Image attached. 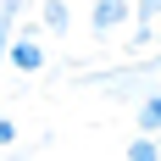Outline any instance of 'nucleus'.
Here are the masks:
<instances>
[{"label":"nucleus","mask_w":161,"mask_h":161,"mask_svg":"<svg viewBox=\"0 0 161 161\" xmlns=\"http://www.w3.org/2000/svg\"><path fill=\"white\" fill-rule=\"evenodd\" d=\"M17 145V122H11V117H0V150H11Z\"/></svg>","instance_id":"7"},{"label":"nucleus","mask_w":161,"mask_h":161,"mask_svg":"<svg viewBox=\"0 0 161 161\" xmlns=\"http://www.w3.org/2000/svg\"><path fill=\"white\" fill-rule=\"evenodd\" d=\"M6 39H11V28H6V22H0V67L11 61V45H6Z\"/></svg>","instance_id":"8"},{"label":"nucleus","mask_w":161,"mask_h":161,"mask_svg":"<svg viewBox=\"0 0 161 161\" xmlns=\"http://www.w3.org/2000/svg\"><path fill=\"white\" fill-rule=\"evenodd\" d=\"M128 17H133V0H95L89 22H95V33H111V28H122Z\"/></svg>","instance_id":"1"},{"label":"nucleus","mask_w":161,"mask_h":161,"mask_svg":"<svg viewBox=\"0 0 161 161\" xmlns=\"http://www.w3.org/2000/svg\"><path fill=\"white\" fill-rule=\"evenodd\" d=\"M39 17H45V28H56V33H67V28H72L67 0H45V6H39Z\"/></svg>","instance_id":"3"},{"label":"nucleus","mask_w":161,"mask_h":161,"mask_svg":"<svg viewBox=\"0 0 161 161\" xmlns=\"http://www.w3.org/2000/svg\"><path fill=\"white\" fill-rule=\"evenodd\" d=\"M11 67H17V72H45V45L17 39V45H11Z\"/></svg>","instance_id":"2"},{"label":"nucleus","mask_w":161,"mask_h":161,"mask_svg":"<svg viewBox=\"0 0 161 161\" xmlns=\"http://www.w3.org/2000/svg\"><path fill=\"white\" fill-rule=\"evenodd\" d=\"M122 156H128V161H156V156H161V145H156V139L145 133V139H133V145L122 150Z\"/></svg>","instance_id":"5"},{"label":"nucleus","mask_w":161,"mask_h":161,"mask_svg":"<svg viewBox=\"0 0 161 161\" xmlns=\"http://www.w3.org/2000/svg\"><path fill=\"white\" fill-rule=\"evenodd\" d=\"M156 145H161V128H156Z\"/></svg>","instance_id":"9"},{"label":"nucleus","mask_w":161,"mask_h":161,"mask_svg":"<svg viewBox=\"0 0 161 161\" xmlns=\"http://www.w3.org/2000/svg\"><path fill=\"white\" fill-rule=\"evenodd\" d=\"M139 128H145V133L161 128V89H150V95L139 100Z\"/></svg>","instance_id":"4"},{"label":"nucleus","mask_w":161,"mask_h":161,"mask_svg":"<svg viewBox=\"0 0 161 161\" xmlns=\"http://www.w3.org/2000/svg\"><path fill=\"white\" fill-rule=\"evenodd\" d=\"M133 11H139V22H156V17H161V0H133Z\"/></svg>","instance_id":"6"}]
</instances>
